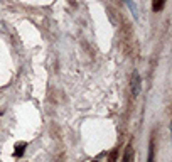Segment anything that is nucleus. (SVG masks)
I'll list each match as a JSON object with an SVG mask.
<instances>
[{
  "label": "nucleus",
  "instance_id": "obj_8",
  "mask_svg": "<svg viewBox=\"0 0 172 162\" xmlns=\"http://www.w3.org/2000/svg\"><path fill=\"white\" fill-rule=\"evenodd\" d=\"M93 162H98V160H93Z\"/></svg>",
  "mask_w": 172,
  "mask_h": 162
},
{
  "label": "nucleus",
  "instance_id": "obj_3",
  "mask_svg": "<svg viewBox=\"0 0 172 162\" xmlns=\"http://www.w3.org/2000/svg\"><path fill=\"white\" fill-rule=\"evenodd\" d=\"M26 147H27V144L26 142H19L17 145H15V150H14V157H22L24 155V152H26Z\"/></svg>",
  "mask_w": 172,
  "mask_h": 162
},
{
  "label": "nucleus",
  "instance_id": "obj_6",
  "mask_svg": "<svg viewBox=\"0 0 172 162\" xmlns=\"http://www.w3.org/2000/svg\"><path fill=\"white\" fill-rule=\"evenodd\" d=\"M125 3H127V5H128V9H130V12H132V15H133V17H138V12H137V7H135V3H133L132 2V0H125Z\"/></svg>",
  "mask_w": 172,
  "mask_h": 162
},
{
  "label": "nucleus",
  "instance_id": "obj_7",
  "mask_svg": "<svg viewBox=\"0 0 172 162\" xmlns=\"http://www.w3.org/2000/svg\"><path fill=\"white\" fill-rule=\"evenodd\" d=\"M116 155H118V149H113L110 152V162H116Z\"/></svg>",
  "mask_w": 172,
  "mask_h": 162
},
{
  "label": "nucleus",
  "instance_id": "obj_2",
  "mask_svg": "<svg viewBox=\"0 0 172 162\" xmlns=\"http://www.w3.org/2000/svg\"><path fill=\"white\" fill-rule=\"evenodd\" d=\"M135 159V150H133L132 144H128L125 147V154H123V162H133Z\"/></svg>",
  "mask_w": 172,
  "mask_h": 162
},
{
  "label": "nucleus",
  "instance_id": "obj_4",
  "mask_svg": "<svg viewBox=\"0 0 172 162\" xmlns=\"http://www.w3.org/2000/svg\"><path fill=\"white\" fill-rule=\"evenodd\" d=\"M164 2L165 0H152V10L154 12H159L164 9Z\"/></svg>",
  "mask_w": 172,
  "mask_h": 162
},
{
  "label": "nucleus",
  "instance_id": "obj_1",
  "mask_svg": "<svg viewBox=\"0 0 172 162\" xmlns=\"http://www.w3.org/2000/svg\"><path fill=\"white\" fill-rule=\"evenodd\" d=\"M140 86H142L140 74H138L137 71H133V74H132V81H130V88H132V96H138V93H140Z\"/></svg>",
  "mask_w": 172,
  "mask_h": 162
},
{
  "label": "nucleus",
  "instance_id": "obj_5",
  "mask_svg": "<svg viewBox=\"0 0 172 162\" xmlns=\"http://www.w3.org/2000/svg\"><path fill=\"white\" fill-rule=\"evenodd\" d=\"M147 162H155V144H154V140L150 142V149H149V159H147Z\"/></svg>",
  "mask_w": 172,
  "mask_h": 162
}]
</instances>
